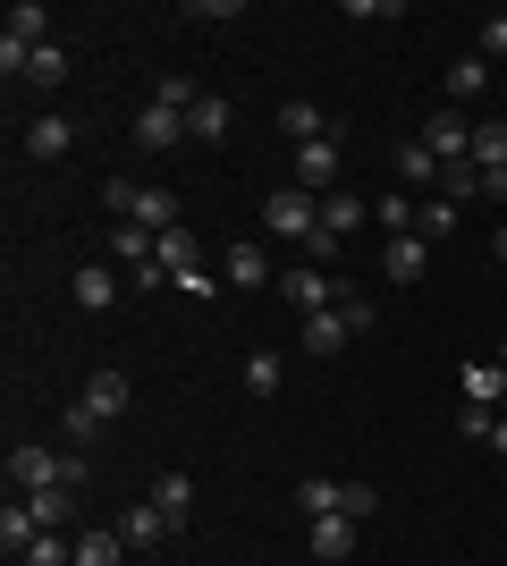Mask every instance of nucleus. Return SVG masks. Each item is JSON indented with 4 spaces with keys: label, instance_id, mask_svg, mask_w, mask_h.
<instances>
[{
    "label": "nucleus",
    "instance_id": "f257e3e1",
    "mask_svg": "<svg viewBox=\"0 0 507 566\" xmlns=\"http://www.w3.org/2000/svg\"><path fill=\"white\" fill-rule=\"evenodd\" d=\"M263 229H271V237H288V245H314V237H321V195L279 187V195L263 203Z\"/></svg>",
    "mask_w": 507,
    "mask_h": 566
},
{
    "label": "nucleus",
    "instance_id": "f03ea898",
    "mask_svg": "<svg viewBox=\"0 0 507 566\" xmlns=\"http://www.w3.org/2000/svg\"><path fill=\"white\" fill-rule=\"evenodd\" d=\"M338 161H347V153H338V127H330V136H314V144H296V153H288V187L338 195Z\"/></svg>",
    "mask_w": 507,
    "mask_h": 566
},
{
    "label": "nucleus",
    "instance_id": "7ed1b4c3",
    "mask_svg": "<svg viewBox=\"0 0 507 566\" xmlns=\"http://www.w3.org/2000/svg\"><path fill=\"white\" fill-rule=\"evenodd\" d=\"M423 153H432L440 169H448V161H474V118H465V111H448V102H440V111L423 118Z\"/></svg>",
    "mask_w": 507,
    "mask_h": 566
},
{
    "label": "nucleus",
    "instance_id": "20e7f679",
    "mask_svg": "<svg viewBox=\"0 0 507 566\" xmlns=\"http://www.w3.org/2000/svg\"><path fill=\"white\" fill-rule=\"evenodd\" d=\"M60 465H68V457L60 449H43V440H18V449H9V491H60Z\"/></svg>",
    "mask_w": 507,
    "mask_h": 566
},
{
    "label": "nucleus",
    "instance_id": "39448f33",
    "mask_svg": "<svg viewBox=\"0 0 507 566\" xmlns=\"http://www.w3.org/2000/svg\"><path fill=\"white\" fill-rule=\"evenodd\" d=\"M279 296H288V305L314 322V313H330V305H338V280L321 271V262H288V271H279Z\"/></svg>",
    "mask_w": 507,
    "mask_h": 566
},
{
    "label": "nucleus",
    "instance_id": "423d86ee",
    "mask_svg": "<svg viewBox=\"0 0 507 566\" xmlns=\"http://www.w3.org/2000/svg\"><path fill=\"white\" fill-rule=\"evenodd\" d=\"M220 280L245 287V296H254V287H279V271H271V245H263V237H237V245L220 254Z\"/></svg>",
    "mask_w": 507,
    "mask_h": 566
},
{
    "label": "nucleus",
    "instance_id": "0eeeda50",
    "mask_svg": "<svg viewBox=\"0 0 507 566\" xmlns=\"http://www.w3.org/2000/svg\"><path fill=\"white\" fill-rule=\"evenodd\" d=\"M127 406H136V389H127V373H119V364L85 373V398H76V415H94V423H119Z\"/></svg>",
    "mask_w": 507,
    "mask_h": 566
},
{
    "label": "nucleus",
    "instance_id": "6e6552de",
    "mask_svg": "<svg viewBox=\"0 0 507 566\" xmlns=\"http://www.w3.org/2000/svg\"><path fill=\"white\" fill-rule=\"evenodd\" d=\"M288 507H296L305 524H314V516H347V507H356V482H330V473H305V482L288 491Z\"/></svg>",
    "mask_w": 507,
    "mask_h": 566
},
{
    "label": "nucleus",
    "instance_id": "1a4fd4ad",
    "mask_svg": "<svg viewBox=\"0 0 507 566\" xmlns=\"http://www.w3.org/2000/svg\"><path fill=\"white\" fill-rule=\"evenodd\" d=\"M68 153H76V118L68 111H43L25 127V161H68Z\"/></svg>",
    "mask_w": 507,
    "mask_h": 566
},
{
    "label": "nucleus",
    "instance_id": "9d476101",
    "mask_svg": "<svg viewBox=\"0 0 507 566\" xmlns=\"http://www.w3.org/2000/svg\"><path fill=\"white\" fill-rule=\"evenodd\" d=\"M136 144H145V153H178V144H194V136H187V111L145 102V111H136Z\"/></svg>",
    "mask_w": 507,
    "mask_h": 566
},
{
    "label": "nucleus",
    "instance_id": "9b49d317",
    "mask_svg": "<svg viewBox=\"0 0 507 566\" xmlns=\"http://www.w3.org/2000/svg\"><path fill=\"white\" fill-rule=\"evenodd\" d=\"M356 533H363L356 516H314V533H305V542H314V566H347L356 558Z\"/></svg>",
    "mask_w": 507,
    "mask_h": 566
},
{
    "label": "nucleus",
    "instance_id": "f8f14e48",
    "mask_svg": "<svg viewBox=\"0 0 507 566\" xmlns=\"http://www.w3.org/2000/svg\"><path fill=\"white\" fill-rule=\"evenodd\" d=\"M423 262H432V237H423V229H414V237H389V245H381V271H389L398 287L423 280Z\"/></svg>",
    "mask_w": 507,
    "mask_h": 566
},
{
    "label": "nucleus",
    "instance_id": "ddd939ff",
    "mask_svg": "<svg viewBox=\"0 0 507 566\" xmlns=\"http://www.w3.org/2000/svg\"><path fill=\"white\" fill-rule=\"evenodd\" d=\"M152 271H161L169 287L187 280V271H203V237H194V229H169V237H161V254H152Z\"/></svg>",
    "mask_w": 507,
    "mask_h": 566
},
{
    "label": "nucleus",
    "instance_id": "4468645a",
    "mask_svg": "<svg viewBox=\"0 0 507 566\" xmlns=\"http://www.w3.org/2000/svg\"><path fill=\"white\" fill-rule=\"evenodd\" d=\"M457 398L499 415V406H507V364H465V373H457Z\"/></svg>",
    "mask_w": 507,
    "mask_h": 566
},
{
    "label": "nucleus",
    "instance_id": "2eb2a0df",
    "mask_svg": "<svg viewBox=\"0 0 507 566\" xmlns=\"http://www.w3.org/2000/svg\"><path fill=\"white\" fill-rule=\"evenodd\" d=\"M34 542H43V516H34V499H9V507H0V549H9V558H25Z\"/></svg>",
    "mask_w": 507,
    "mask_h": 566
},
{
    "label": "nucleus",
    "instance_id": "dca6fc26",
    "mask_svg": "<svg viewBox=\"0 0 507 566\" xmlns=\"http://www.w3.org/2000/svg\"><path fill=\"white\" fill-rule=\"evenodd\" d=\"M440 94H448V111H465V102H483V94H490V60H474V51H465L457 69L440 76Z\"/></svg>",
    "mask_w": 507,
    "mask_h": 566
},
{
    "label": "nucleus",
    "instance_id": "f3484780",
    "mask_svg": "<svg viewBox=\"0 0 507 566\" xmlns=\"http://www.w3.org/2000/svg\"><path fill=\"white\" fill-rule=\"evenodd\" d=\"M363 220H372V203H363V195H347V187H338V195H321V237H338V245H347V237H356Z\"/></svg>",
    "mask_w": 507,
    "mask_h": 566
},
{
    "label": "nucleus",
    "instance_id": "a211bd4d",
    "mask_svg": "<svg viewBox=\"0 0 507 566\" xmlns=\"http://www.w3.org/2000/svg\"><path fill=\"white\" fill-rule=\"evenodd\" d=\"M229 127H237V102H229V94H203V102L187 111V136H194V144H220Z\"/></svg>",
    "mask_w": 507,
    "mask_h": 566
},
{
    "label": "nucleus",
    "instance_id": "6ab92c4d",
    "mask_svg": "<svg viewBox=\"0 0 507 566\" xmlns=\"http://www.w3.org/2000/svg\"><path fill=\"white\" fill-rule=\"evenodd\" d=\"M119 533H127V549H161L169 533H178V524H169L161 507H152V499H136V507L119 516Z\"/></svg>",
    "mask_w": 507,
    "mask_h": 566
},
{
    "label": "nucleus",
    "instance_id": "aec40b11",
    "mask_svg": "<svg viewBox=\"0 0 507 566\" xmlns=\"http://www.w3.org/2000/svg\"><path fill=\"white\" fill-rule=\"evenodd\" d=\"M76 566H127V533L119 524H85L76 533Z\"/></svg>",
    "mask_w": 507,
    "mask_h": 566
},
{
    "label": "nucleus",
    "instance_id": "412c9836",
    "mask_svg": "<svg viewBox=\"0 0 507 566\" xmlns=\"http://www.w3.org/2000/svg\"><path fill=\"white\" fill-rule=\"evenodd\" d=\"M279 136H288V144H314V136H330V118H321V102L288 94V102H279Z\"/></svg>",
    "mask_w": 507,
    "mask_h": 566
},
{
    "label": "nucleus",
    "instance_id": "4be33fe9",
    "mask_svg": "<svg viewBox=\"0 0 507 566\" xmlns=\"http://www.w3.org/2000/svg\"><path fill=\"white\" fill-rule=\"evenodd\" d=\"M76 305L110 313V305H119V271H110V262H85V271H76Z\"/></svg>",
    "mask_w": 507,
    "mask_h": 566
},
{
    "label": "nucleus",
    "instance_id": "5701e85b",
    "mask_svg": "<svg viewBox=\"0 0 507 566\" xmlns=\"http://www.w3.org/2000/svg\"><path fill=\"white\" fill-rule=\"evenodd\" d=\"M279 380H288V355H279V347L245 355V398H279Z\"/></svg>",
    "mask_w": 507,
    "mask_h": 566
},
{
    "label": "nucleus",
    "instance_id": "b1692460",
    "mask_svg": "<svg viewBox=\"0 0 507 566\" xmlns=\"http://www.w3.org/2000/svg\"><path fill=\"white\" fill-rule=\"evenodd\" d=\"M127 220L152 229V237H169V229H178V195H169V187H136V212H127Z\"/></svg>",
    "mask_w": 507,
    "mask_h": 566
},
{
    "label": "nucleus",
    "instance_id": "393cba45",
    "mask_svg": "<svg viewBox=\"0 0 507 566\" xmlns=\"http://www.w3.org/2000/svg\"><path fill=\"white\" fill-rule=\"evenodd\" d=\"M25 85H34V94H60V85H68V51H60V43H34V60H25Z\"/></svg>",
    "mask_w": 507,
    "mask_h": 566
},
{
    "label": "nucleus",
    "instance_id": "a878e982",
    "mask_svg": "<svg viewBox=\"0 0 507 566\" xmlns=\"http://www.w3.org/2000/svg\"><path fill=\"white\" fill-rule=\"evenodd\" d=\"M389 169H398V187H440V161H432V153H423V136H414V144H398V161H389Z\"/></svg>",
    "mask_w": 507,
    "mask_h": 566
},
{
    "label": "nucleus",
    "instance_id": "bb28decb",
    "mask_svg": "<svg viewBox=\"0 0 507 566\" xmlns=\"http://www.w3.org/2000/svg\"><path fill=\"white\" fill-rule=\"evenodd\" d=\"M152 507H161L169 524H187L194 516V473H161V482H152Z\"/></svg>",
    "mask_w": 507,
    "mask_h": 566
},
{
    "label": "nucleus",
    "instance_id": "cd10ccee",
    "mask_svg": "<svg viewBox=\"0 0 507 566\" xmlns=\"http://www.w3.org/2000/svg\"><path fill=\"white\" fill-rule=\"evenodd\" d=\"M347 338H356V331H347V322H338V305H330V313H314V322H305V355H347Z\"/></svg>",
    "mask_w": 507,
    "mask_h": 566
},
{
    "label": "nucleus",
    "instance_id": "c85d7f7f",
    "mask_svg": "<svg viewBox=\"0 0 507 566\" xmlns=\"http://www.w3.org/2000/svg\"><path fill=\"white\" fill-rule=\"evenodd\" d=\"M34 516H43V533H76V491L60 482V491H34Z\"/></svg>",
    "mask_w": 507,
    "mask_h": 566
},
{
    "label": "nucleus",
    "instance_id": "c756f323",
    "mask_svg": "<svg viewBox=\"0 0 507 566\" xmlns=\"http://www.w3.org/2000/svg\"><path fill=\"white\" fill-rule=\"evenodd\" d=\"M372 220H381L389 237H414V220H423V212H414V195H406V187H389L381 203H372Z\"/></svg>",
    "mask_w": 507,
    "mask_h": 566
},
{
    "label": "nucleus",
    "instance_id": "7c9ffc66",
    "mask_svg": "<svg viewBox=\"0 0 507 566\" xmlns=\"http://www.w3.org/2000/svg\"><path fill=\"white\" fill-rule=\"evenodd\" d=\"M0 34H18V43H51V9H43V0H18Z\"/></svg>",
    "mask_w": 507,
    "mask_h": 566
},
{
    "label": "nucleus",
    "instance_id": "2f4dec72",
    "mask_svg": "<svg viewBox=\"0 0 507 566\" xmlns=\"http://www.w3.org/2000/svg\"><path fill=\"white\" fill-rule=\"evenodd\" d=\"M440 195H448L457 212H465V203H483V169H474V161H448V169H440Z\"/></svg>",
    "mask_w": 507,
    "mask_h": 566
},
{
    "label": "nucleus",
    "instance_id": "473e14b6",
    "mask_svg": "<svg viewBox=\"0 0 507 566\" xmlns=\"http://www.w3.org/2000/svg\"><path fill=\"white\" fill-rule=\"evenodd\" d=\"M474 161L507 169V118H474Z\"/></svg>",
    "mask_w": 507,
    "mask_h": 566
},
{
    "label": "nucleus",
    "instance_id": "72a5a7b5",
    "mask_svg": "<svg viewBox=\"0 0 507 566\" xmlns=\"http://www.w3.org/2000/svg\"><path fill=\"white\" fill-rule=\"evenodd\" d=\"M18 566H76V533H43V542L25 549Z\"/></svg>",
    "mask_w": 507,
    "mask_h": 566
},
{
    "label": "nucleus",
    "instance_id": "f704fd0d",
    "mask_svg": "<svg viewBox=\"0 0 507 566\" xmlns=\"http://www.w3.org/2000/svg\"><path fill=\"white\" fill-rule=\"evenodd\" d=\"M152 102H161V111H194V102H203V85H194V76H161V85H152Z\"/></svg>",
    "mask_w": 507,
    "mask_h": 566
},
{
    "label": "nucleus",
    "instance_id": "c9c22d12",
    "mask_svg": "<svg viewBox=\"0 0 507 566\" xmlns=\"http://www.w3.org/2000/svg\"><path fill=\"white\" fill-rule=\"evenodd\" d=\"M338 322H347V331H372V322H381V313H372V296H356V287H338Z\"/></svg>",
    "mask_w": 507,
    "mask_h": 566
},
{
    "label": "nucleus",
    "instance_id": "e433bc0d",
    "mask_svg": "<svg viewBox=\"0 0 507 566\" xmlns=\"http://www.w3.org/2000/svg\"><path fill=\"white\" fill-rule=\"evenodd\" d=\"M414 229H423V237H448V229H457V203H448V195H432V203H423V220H414Z\"/></svg>",
    "mask_w": 507,
    "mask_h": 566
},
{
    "label": "nucleus",
    "instance_id": "4c0bfd02",
    "mask_svg": "<svg viewBox=\"0 0 507 566\" xmlns=\"http://www.w3.org/2000/svg\"><path fill=\"white\" fill-rule=\"evenodd\" d=\"M474 60H507V9H499V18H483V43H474Z\"/></svg>",
    "mask_w": 507,
    "mask_h": 566
},
{
    "label": "nucleus",
    "instance_id": "58836bf2",
    "mask_svg": "<svg viewBox=\"0 0 507 566\" xmlns=\"http://www.w3.org/2000/svg\"><path fill=\"white\" fill-rule=\"evenodd\" d=\"M187 18H203V25H229V18H245V0H187Z\"/></svg>",
    "mask_w": 507,
    "mask_h": 566
},
{
    "label": "nucleus",
    "instance_id": "ea45409f",
    "mask_svg": "<svg viewBox=\"0 0 507 566\" xmlns=\"http://www.w3.org/2000/svg\"><path fill=\"white\" fill-rule=\"evenodd\" d=\"M102 212H110V220L136 212V178H110V187H102Z\"/></svg>",
    "mask_w": 507,
    "mask_h": 566
},
{
    "label": "nucleus",
    "instance_id": "a19ab883",
    "mask_svg": "<svg viewBox=\"0 0 507 566\" xmlns=\"http://www.w3.org/2000/svg\"><path fill=\"white\" fill-rule=\"evenodd\" d=\"M490 423H499L490 406H457V431H465V440H490Z\"/></svg>",
    "mask_w": 507,
    "mask_h": 566
},
{
    "label": "nucleus",
    "instance_id": "79ce46f5",
    "mask_svg": "<svg viewBox=\"0 0 507 566\" xmlns=\"http://www.w3.org/2000/svg\"><path fill=\"white\" fill-rule=\"evenodd\" d=\"M483 449H490V457H499V465H507V415H499V423H490V440H483Z\"/></svg>",
    "mask_w": 507,
    "mask_h": 566
},
{
    "label": "nucleus",
    "instance_id": "37998d69",
    "mask_svg": "<svg viewBox=\"0 0 507 566\" xmlns=\"http://www.w3.org/2000/svg\"><path fill=\"white\" fill-rule=\"evenodd\" d=\"M490 262H499V271H507V229H490Z\"/></svg>",
    "mask_w": 507,
    "mask_h": 566
},
{
    "label": "nucleus",
    "instance_id": "c03bdc74",
    "mask_svg": "<svg viewBox=\"0 0 507 566\" xmlns=\"http://www.w3.org/2000/svg\"><path fill=\"white\" fill-rule=\"evenodd\" d=\"M499 364H507V338H499Z\"/></svg>",
    "mask_w": 507,
    "mask_h": 566
}]
</instances>
